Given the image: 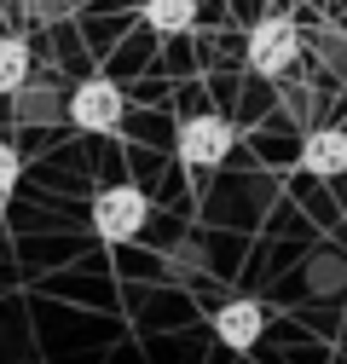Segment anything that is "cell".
<instances>
[{"label": "cell", "instance_id": "6da1fadb", "mask_svg": "<svg viewBox=\"0 0 347 364\" xmlns=\"http://www.w3.org/2000/svg\"><path fill=\"white\" fill-rule=\"evenodd\" d=\"M301 47H307V41H301V29L284 18V12H272V18H260L255 29H249V70L255 75H267V81H278V75H289L295 64H301Z\"/></svg>", "mask_w": 347, "mask_h": 364}, {"label": "cell", "instance_id": "7a4b0ae2", "mask_svg": "<svg viewBox=\"0 0 347 364\" xmlns=\"http://www.w3.org/2000/svg\"><path fill=\"white\" fill-rule=\"evenodd\" d=\"M232 139H237L232 122L214 116V110H203V116H186V122H180V133H174V151H180L186 168L208 173V168H220V162L232 156Z\"/></svg>", "mask_w": 347, "mask_h": 364}, {"label": "cell", "instance_id": "3957f363", "mask_svg": "<svg viewBox=\"0 0 347 364\" xmlns=\"http://www.w3.org/2000/svg\"><path fill=\"white\" fill-rule=\"evenodd\" d=\"M145 220H151V203L139 186H105L93 197V232L105 243H134L145 232Z\"/></svg>", "mask_w": 347, "mask_h": 364}, {"label": "cell", "instance_id": "277c9868", "mask_svg": "<svg viewBox=\"0 0 347 364\" xmlns=\"http://www.w3.org/2000/svg\"><path fill=\"white\" fill-rule=\"evenodd\" d=\"M122 110H127L122 87L105 81V75L81 81L75 93H70V127H81V133H110V127H122Z\"/></svg>", "mask_w": 347, "mask_h": 364}, {"label": "cell", "instance_id": "5b68a950", "mask_svg": "<svg viewBox=\"0 0 347 364\" xmlns=\"http://www.w3.org/2000/svg\"><path fill=\"white\" fill-rule=\"evenodd\" d=\"M208 318H214V341L232 347V353H249V347L260 341V330H267V306H260V301H243V295H237V301H220Z\"/></svg>", "mask_w": 347, "mask_h": 364}, {"label": "cell", "instance_id": "8992f818", "mask_svg": "<svg viewBox=\"0 0 347 364\" xmlns=\"http://www.w3.org/2000/svg\"><path fill=\"white\" fill-rule=\"evenodd\" d=\"M301 168L313 179H347V127H307L301 139Z\"/></svg>", "mask_w": 347, "mask_h": 364}, {"label": "cell", "instance_id": "52a82bcc", "mask_svg": "<svg viewBox=\"0 0 347 364\" xmlns=\"http://www.w3.org/2000/svg\"><path fill=\"white\" fill-rule=\"evenodd\" d=\"M145 23L156 35H186L197 23V0H145Z\"/></svg>", "mask_w": 347, "mask_h": 364}, {"label": "cell", "instance_id": "ba28073f", "mask_svg": "<svg viewBox=\"0 0 347 364\" xmlns=\"http://www.w3.org/2000/svg\"><path fill=\"white\" fill-rule=\"evenodd\" d=\"M29 81V41L23 35H0V99L18 93Z\"/></svg>", "mask_w": 347, "mask_h": 364}, {"label": "cell", "instance_id": "9c48e42d", "mask_svg": "<svg viewBox=\"0 0 347 364\" xmlns=\"http://www.w3.org/2000/svg\"><path fill=\"white\" fill-rule=\"evenodd\" d=\"M18 173H23V162H18V151L0 139V197H6L12 186H18Z\"/></svg>", "mask_w": 347, "mask_h": 364}]
</instances>
